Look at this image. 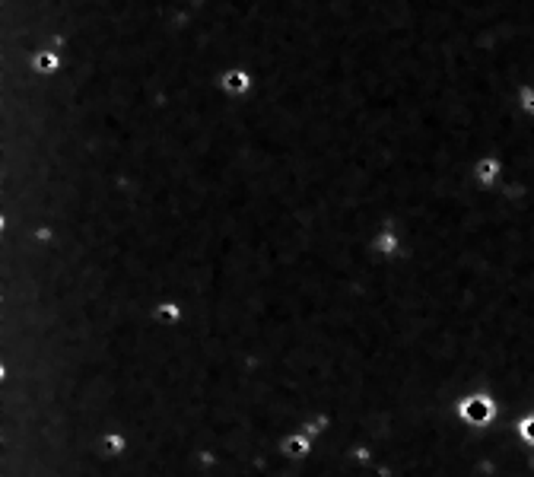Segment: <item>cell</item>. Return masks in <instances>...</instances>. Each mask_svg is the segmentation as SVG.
<instances>
[{
	"label": "cell",
	"instance_id": "1",
	"mask_svg": "<svg viewBox=\"0 0 534 477\" xmlns=\"http://www.w3.org/2000/svg\"><path fill=\"white\" fill-rule=\"evenodd\" d=\"M220 89L226 96H248L252 93V74L242 67H233L220 77Z\"/></svg>",
	"mask_w": 534,
	"mask_h": 477
},
{
	"label": "cell",
	"instance_id": "7",
	"mask_svg": "<svg viewBox=\"0 0 534 477\" xmlns=\"http://www.w3.org/2000/svg\"><path fill=\"white\" fill-rule=\"evenodd\" d=\"M518 430H522V436H525V439H528L531 446H534V417H528V420H525Z\"/></svg>",
	"mask_w": 534,
	"mask_h": 477
},
{
	"label": "cell",
	"instance_id": "5",
	"mask_svg": "<svg viewBox=\"0 0 534 477\" xmlns=\"http://www.w3.org/2000/svg\"><path fill=\"white\" fill-rule=\"evenodd\" d=\"M516 106H518V112H522V115H531V118H534V86H518Z\"/></svg>",
	"mask_w": 534,
	"mask_h": 477
},
{
	"label": "cell",
	"instance_id": "2",
	"mask_svg": "<svg viewBox=\"0 0 534 477\" xmlns=\"http://www.w3.org/2000/svg\"><path fill=\"white\" fill-rule=\"evenodd\" d=\"M503 169H506V162L499 159V156H484V159L474 162V179L484 188H493L499 181V175H503Z\"/></svg>",
	"mask_w": 534,
	"mask_h": 477
},
{
	"label": "cell",
	"instance_id": "6",
	"mask_svg": "<svg viewBox=\"0 0 534 477\" xmlns=\"http://www.w3.org/2000/svg\"><path fill=\"white\" fill-rule=\"evenodd\" d=\"M375 248H382V252H394V248H398V239H394L391 232H382V236L375 239Z\"/></svg>",
	"mask_w": 534,
	"mask_h": 477
},
{
	"label": "cell",
	"instance_id": "3",
	"mask_svg": "<svg viewBox=\"0 0 534 477\" xmlns=\"http://www.w3.org/2000/svg\"><path fill=\"white\" fill-rule=\"evenodd\" d=\"M61 55L57 51H51V48H42V51H35L32 55V70L35 74H42V77H48V74H57L61 70Z\"/></svg>",
	"mask_w": 534,
	"mask_h": 477
},
{
	"label": "cell",
	"instance_id": "4",
	"mask_svg": "<svg viewBox=\"0 0 534 477\" xmlns=\"http://www.w3.org/2000/svg\"><path fill=\"white\" fill-rule=\"evenodd\" d=\"M461 414H465V420H471V423H486L493 414V404L486 401V398H471V401L461 408Z\"/></svg>",
	"mask_w": 534,
	"mask_h": 477
}]
</instances>
